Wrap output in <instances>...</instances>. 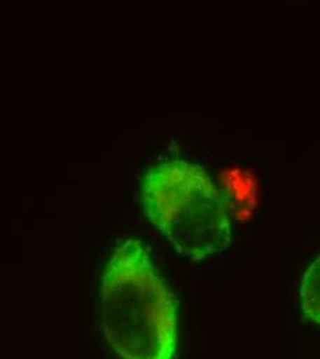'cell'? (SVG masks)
Instances as JSON below:
<instances>
[{"label": "cell", "mask_w": 320, "mask_h": 359, "mask_svg": "<svg viewBox=\"0 0 320 359\" xmlns=\"http://www.w3.org/2000/svg\"><path fill=\"white\" fill-rule=\"evenodd\" d=\"M101 320L106 341L122 359H173L177 304L136 241L109 259L101 285Z\"/></svg>", "instance_id": "6da1fadb"}, {"label": "cell", "mask_w": 320, "mask_h": 359, "mask_svg": "<svg viewBox=\"0 0 320 359\" xmlns=\"http://www.w3.org/2000/svg\"><path fill=\"white\" fill-rule=\"evenodd\" d=\"M142 205L152 224L193 262L228 246L227 203L200 166L180 159L153 166L142 180Z\"/></svg>", "instance_id": "7a4b0ae2"}, {"label": "cell", "mask_w": 320, "mask_h": 359, "mask_svg": "<svg viewBox=\"0 0 320 359\" xmlns=\"http://www.w3.org/2000/svg\"><path fill=\"white\" fill-rule=\"evenodd\" d=\"M300 297L304 315L320 323V256L307 269L302 276Z\"/></svg>", "instance_id": "3957f363"}]
</instances>
